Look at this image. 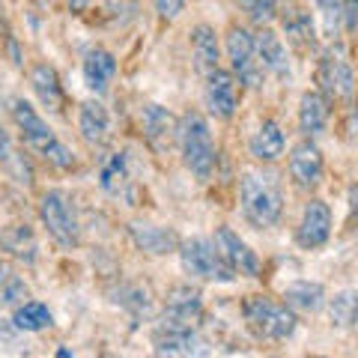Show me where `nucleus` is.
Returning <instances> with one entry per match:
<instances>
[{"label":"nucleus","mask_w":358,"mask_h":358,"mask_svg":"<svg viewBox=\"0 0 358 358\" xmlns=\"http://www.w3.org/2000/svg\"><path fill=\"white\" fill-rule=\"evenodd\" d=\"M30 3H36V6H39V9H48V6H51V3H54V0H30Z\"/></svg>","instance_id":"e433bc0d"},{"label":"nucleus","mask_w":358,"mask_h":358,"mask_svg":"<svg viewBox=\"0 0 358 358\" xmlns=\"http://www.w3.org/2000/svg\"><path fill=\"white\" fill-rule=\"evenodd\" d=\"M239 203L245 221L257 230L275 227L284 215V188L275 171L266 167H254L245 171L239 179Z\"/></svg>","instance_id":"f257e3e1"},{"label":"nucleus","mask_w":358,"mask_h":358,"mask_svg":"<svg viewBox=\"0 0 358 358\" xmlns=\"http://www.w3.org/2000/svg\"><path fill=\"white\" fill-rule=\"evenodd\" d=\"M117 78V57L108 48H90L84 54V84L96 96L108 93L110 81Z\"/></svg>","instance_id":"412c9836"},{"label":"nucleus","mask_w":358,"mask_h":358,"mask_svg":"<svg viewBox=\"0 0 358 358\" xmlns=\"http://www.w3.org/2000/svg\"><path fill=\"white\" fill-rule=\"evenodd\" d=\"M215 248L218 254L224 257V263H227L236 275H245V278H260L263 272V263L260 257H257V251H251V245L245 242L242 236L233 227H227V224H221V227L215 230Z\"/></svg>","instance_id":"f8f14e48"},{"label":"nucleus","mask_w":358,"mask_h":358,"mask_svg":"<svg viewBox=\"0 0 358 358\" xmlns=\"http://www.w3.org/2000/svg\"><path fill=\"white\" fill-rule=\"evenodd\" d=\"M117 301H120V305L131 313L134 320L150 317L152 301H150V289H147V287H141V284H134V287H122L120 293H117Z\"/></svg>","instance_id":"c756f323"},{"label":"nucleus","mask_w":358,"mask_h":358,"mask_svg":"<svg viewBox=\"0 0 358 358\" xmlns=\"http://www.w3.org/2000/svg\"><path fill=\"white\" fill-rule=\"evenodd\" d=\"M57 358H72V352L66 350V346H60V350H57Z\"/></svg>","instance_id":"4c0bfd02"},{"label":"nucleus","mask_w":358,"mask_h":358,"mask_svg":"<svg viewBox=\"0 0 358 358\" xmlns=\"http://www.w3.org/2000/svg\"><path fill=\"white\" fill-rule=\"evenodd\" d=\"M236 3L251 24L268 27L278 18V0H236Z\"/></svg>","instance_id":"7c9ffc66"},{"label":"nucleus","mask_w":358,"mask_h":358,"mask_svg":"<svg viewBox=\"0 0 358 358\" xmlns=\"http://www.w3.org/2000/svg\"><path fill=\"white\" fill-rule=\"evenodd\" d=\"M224 51H227V60H230V75L236 78V84L245 90H260L263 87V69L257 63V54H254V39L251 33L233 24L224 36Z\"/></svg>","instance_id":"6e6552de"},{"label":"nucleus","mask_w":358,"mask_h":358,"mask_svg":"<svg viewBox=\"0 0 358 358\" xmlns=\"http://www.w3.org/2000/svg\"><path fill=\"white\" fill-rule=\"evenodd\" d=\"M308 358H326V355H308Z\"/></svg>","instance_id":"ea45409f"},{"label":"nucleus","mask_w":358,"mask_h":358,"mask_svg":"<svg viewBox=\"0 0 358 358\" xmlns=\"http://www.w3.org/2000/svg\"><path fill=\"white\" fill-rule=\"evenodd\" d=\"M30 87L48 110L63 108L66 99H63V87H60V78H57V69H54V66H48V63L33 66L30 69Z\"/></svg>","instance_id":"bb28decb"},{"label":"nucleus","mask_w":358,"mask_h":358,"mask_svg":"<svg viewBox=\"0 0 358 358\" xmlns=\"http://www.w3.org/2000/svg\"><path fill=\"white\" fill-rule=\"evenodd\" d=\"M317 13L322 18V33L334 39L343 27V0H317Z\"/></svg>","instance_id":"2f4dec72"},{"label":"nucleus","mask_w":358,"mask_h":358,"mask_svg":"<svg viewBox=\"0 0 358 358\" xmlns=\"http://www.w3.org/2000/svg\"><path fill=\"white\" fill-rule=\"evenodd\" d=\"M90 3H93V0H69V9H72V13H84Z\"/></svg>","instance_id":"c9c22d12"},{"label":"nucleus","mask_w":358,"mask_h":358,"mask_svg":"<svg viewBox=\"0 0 358 358\" xmlns=\"http://www.w3.org/2000/svg\"><path fill=\"white\" fill-rule=\"evenodd\" d=\"M13 322L18 331H45L54 326V317L48 305H42V301H21L13 313Z\"/></svg>","instance_id":"cd10ccee"},{"label":"nucleus","mask_w":358,"mask_h":358,"mask_svg":"<svg viewBox=\"0 0 358 358\" xmlns=\"http://www.w3.org/2000/svg\"><path fill=\"white\" fill-rule=\"evenodd\" d=\"M185 0H155V13H159L164 21H173L179 13H182Z\"/></svg>","instance_id":"72a5a7b5"},{"label":"nucleus","mask_w":358,"mask_h":358,"mask_svg":"<svg viewBox=\"0 0 358 358\" xmlns=\"http://www.w3.org/2000/svg\"><path fill=\"white\" fill-rule=\"evenodd\" d=\"M242 317L245 326L257 341L266 343H284L296 334V313L289 310L284 301L268 299V296H248L242 301Z\"/></svg>","instance_id":"20e7f679"},{"label":"nucleus","mask_w":358,"mask_h":358,"mask_svg":"<svg viewBox=\"0 0 358 358\" xmlns=\"http://www.w3.org/2000/svg\"><path fill=\"white\" fill-rule=\"evenodd\" d=\"M317 84H320L317 93L326 96V102H350L352 99L355 75L341 45H331L329 51H322L317 66Z\"/></svg>","instance_id":"1a4fd4ad"},{"label":"nucleus","mask_w":358,"mask_h":358,"mask_svg":"<svg viewBox=\"0 0 358 358\" xmlns=\"http://www.w3.org/2000/svg\"><path fill=\"white\" fill-rule=\"evenodd\" d=\"M78 131H81V138L90 143V147H102L110 134V114L102 102H96V99H90L78 108Z\"/></svg>","instance_id":"5701e85b"},{"label":"nucleus","mask_w":358,"mask_h":358,"mask_svg":"<svg viewBox=\"0 0 358 358\" xmlns=\"http://www.w3.org/2000/svg\"><path fill=\"white\" fill-rule=\"evenodd\" d=\"M0 251L33 266L39 257V242L27 224H6V227H0Z\"/></svg>","instance_id":"b1692460"},{"label":"nucleus","mask_w":358,"mask_h":358,"mask_svg":"<svg viewBox=\"0 0 358 358\" xmlns=\"http://www.w3.org/2000/svg\"><path fill=\"white\" fill-rule=\"evenodd\" d=\"M179 263H182V272L188 278H197V281H209V284H233L236 281V272L224 263V257L218 254L215 242L206 236H192L185 242H179Z\"/></svg>","instance_id":"39448f33"},{"label":"nucleus","mask_w":358,"mask_h":358,"mask_svg":"<svg viewBox=\"0 0 358 358\" xmlns=\"http://www.w3.org/2000/svg\"><path fill=\"white\" fill-rule=\"evenodd\" d=\"M287 150V134L284 129L278 126V120H263L260 126H257V131L251 134L248 141V152L254 162H263V164H272L284 155Z\"/></svg>","instance_id":"aec40b11"},{"label":"nucleus","mask_w":358,"mask_h":358,"mask_svg":"<svg viewBox=\"0 0 358 358\" xmlns=\"http://www.w3.org/2000/svg\"><path fill=\"white\" fill-rule=\"evenodd\" d=\"M278 15H281L287 39L293 42L296 48H313V45H317V27H313V18H310V13L305 6L287 0V6L278 9Z\"/></svg>","instance_id":"4be33fe9"},{"label":"nucleus","mask_w":358,"mask_h":358,"mask_svg":"<svg viewBox=\"0 0 358 358\" xmlns=\"http://www.w3.org/2000/svg\"><path fill=\"white\" fill-rule=\"evenodd\" d=\"M329 120H331V102H326V96L317 93V90H308L301 93V102H299V131L301 138H320L322 131L329 129Z\"/></svg>","instance_id":"a211bd4d"},{"label":"nucleus","mask_w":358,"mask_h":358,"mask_svg":"<svg viewBox=\"0 0 358 358\" xmlns=\"http://www.w3.org/2000/svg\"><path fill=\"white\" fill-rule=\"evenodd\" d=\"M192 57L200 75H206L212 69H218L221 60V45H218V33L209 24H197L192 30Z\"/></svg>","instance_id":"393cba45"},{"label":"nucleus","mask_w":358,"mask_h":358,"mask_svg":"<svg viewBox=\"0 0 358 358\" xmlns=\"http://www.w3.org/2000/svg\"><path fill=\"white\" fill-rule=\"evenodd\" d=\"M39 221L60 248H78V242H81V221H78L72 197L63 188H48L39 197Z\"/></svg>","instance_id":"423d86ee"},{"label":"nucleus","mask_w":358,"mask_h":358,"mask_svg":"<svg viewBox=\"0 0 358 358\" xmlns=\"http://www.w3.org/2000/svg\"><path fill=\"white\" fill-rule=\"evenodd\" d=\"M152 352L155 358H206L209 343L197 331V326H176V322H159L152 329Z\"/></svg>","instance_id":"0eeeda50"},{"label":"nucleus","mask_w":358,"mask_h":358,"mask_svg":"<svg viewBox=\"0 0 358 358\" xmlns=\"http://www.w3.org/2000/svg\"><path fill=\"white\" fill-rule=\"evenodd\" d=\"M331 224H334L331 206L320 197H310L305 203V209H301V218H299V227H296L299 248H305V251L322 248V245L331 239Z\"/></svg>","instance_id":"9b49d317"},{"label":"nucleus","mask_w":358,"mask_h":358,"mask_svg":"<svg viewBox=\"0 0 358 358\" xmlns=\"http://www.w3.org/2000/svg\"><path fill=\"white\" fill-rule=\"evenodd\" d=\"M141 129H143V141H147L159 155H164L167 150L173 147V141H176V120H173V114L167 108L155 105V102L143 105V110H141Z\"/></svg>","instance_id":"dca6fc26"},{"label":"nucleus","mask_w":358,"mask_h":358,"mask_svg":"<svg viewBox=\"0 0 358 358\" xmlns=\"http://www.w3.org/2000/svg\"><path fill=\"white\" fill-rule=\"evenodd\" d=\"M9 110H13V120L18 126L21 141H24V147L33 155H39L42 162H48L51 167H57V171H72L75 152L54 134V129L39 117V110L33 108L27 99H13V108Z\"/></svg>","instance_id":"f03ea898"},{"label":"nucleus","mask_w":358,"mask_h":358,"mask_svg":"<svg viewBox=\"0 0 358 358\" xmlns=\"http://www.w3.org/2000/svg\"><path fill=\"white\" fill-rule=\"evenodd\" d=\"M129 236L138 245L143 254L152 257H164L173 254L179 248V236L173 227H162V224H150V221H131L129 224Z\"/></svg>","instance_id":"f3484780"},{"label":"nucleus","mask_w":358,"mask_h":358,"mask_svg":"<svg viewBox=\"0 0 358 358\" xmlns=\"http://www.w3.org/2000/svg\"><path fill=\"white\" fill-rule=\"evenodd\" d=\"M251 39H254V54H257V63H260L263 75H272L278 81H289L293 72H289V54L281 36L272 27H260L257 33H251Z\"/></svg>","instance_id":"4468645a"},{"label":"nucleus","mask_w":358,"mask_h":358,"mask_svg":"<svg viewBox=\"0 0 358 358\" xmlns=\"http://www.w3.org/2000/svg\"><path fill=\"white\" fill-rule=\"evenodd\" d=\"M203 102H206V110L209 117H215L221 122L233 120V114H236L239 108V84L236 78H233L227 69H212L203 75Z\"/></svg>","instance_id":"9d476101"},{"label":"nucleus","mask_w":358,"mask_h":358,"mask_svg":"<svg viewBox=\"0 0 358 358\" xmlns=\"http://www.w3.org/2000/svg\"><path fill=\"white\" fill-rule=\"evenodd\" d=\"M99 358H120V355H110V352H108V355H99Z\"/></svg>","instance_id":"58836bf2"},{"label":"nucleus","mask_w":358,"mask_h":358,"mask_svg":"<svg viewBox=\"0 0 358 358\" xmlns=\"http://www.w3.org/2000/svg\"><path fill=\"white\" fill-rule=\"evenodd\" d=\"M27 299V284H24V278L15 275L13 281H9L3 289H0V305H21V301Z\"/></svg>","instance_id":"473e14b6"},{"label":"nucleus","mask_w":358,"mask_h":358,"mask_svg":"<svg viewBox=\"0 0 358 358\" xmlns=\"http://www.w3.org/2000/svg\"><path fill=\"white\" fill-rule=\"evenodd\" d=\"M99 185L108 197L129 200L131 197V171H129V152H110L99 167Z\"/></svg>","instance_id":"6ab92c4d"},{"label":"nucleus","mask_w":358,"mask_h":358,"mask_svg":"<svg viewBox=\"0 0 358 358\" xmlns=\"http://www.w3.org/2000/svg\"><path fill=\"white\" fill-rule=\"evenodd\" d=\"M13 278H15V268L9 266L6 260H0V289H3L9 281H13Z\"/></svg>","instance_id":"f704fd0d"},{"label":"nucleus","mask_w":358,"mask_h":358,"mask_svg":"<svg viewBox=\"0 0 358 358\" xmlns=\"http://www.w3.org/2000/svg\"><path fill=\"white\" fill-rule=\"evenodd\" d=\"M329 317L334 329H352L355 326V293L343 289L329 301Z\"/></svg>","instance_id":"c85d7f7f"},{"label":"nucleus","mask_w":358,"mask_h":358,"mask_svg":"<svg viewBox=\"0 0 358 358\" xmlns=\"http://www.w3.org/2000/svg\"><path fill=\"white\" fill-rule=\"evenodd\" d=\"M284 305L293 313H320L326 308V289L317 281H296L284 289Z\"/></svg>","instance_id":"a878e982"},{"label":"nucleus","mask_w":358,"mask_h":358,"mask_svg":"<svg viewBox=\"0 0 358 358\" xmlns=\"http://www.w3.org/2000/svg\"><path fill=\"white\" fill-rule=\"evenodd\" d=\"M287 167H289V179L296 182V188H305V192H313L322 182V176H326V162H322L317 141H308V138H301L289 150Z\"/></svg>","instance_id":"ddd939ff"},{"label":"nucleus","mask_w":358,"mask_h":358,"mask_svg":"<svg viewBox=\"0 0 358 358\" xmlns=\"http://www.w3.org/2000/svg\"><path fill=\"white\" fill-rule=\"evenodd\" d=\"M164 322H176V326H197L203 320V296L192 284H176L167 289L164 296Z\"/></svg>","instance_id":"2eb2a0df"},{"label":"nucleus","mask_w":358,"mask_h":358,"mask_svg":"<svg viewBox=\"0 0 358 358\" xmlns=\"http://www.w3.org/2000/svg\"><path fill=\"white\" fill-rule=\"evenodd\" d=\"M176 143L179 152H182V164L194 173V179L209 182V176L215 173L218 152L215 141H212V129L200 110H185L176 120Z\"/></svg>","instance_id":"7ed1b4c3"}]
</instances>
